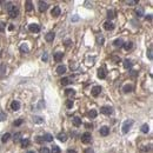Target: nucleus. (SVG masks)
Returning <instances> with one entry per match:
<instances>
[{
    "instance_id": "9d476101",
    "label": "nucleus",
    "mask_w": 153,
    "mask_h": 153,
    "mask_svg": "<svg viewBox=\"0 0 153 153\" xmlns=\"http://www.w3.org/2000/svg\"><path fill=\"white\" fill-rule=\"evenodd\" d=\"M54 38H55V34H54L53 32H48V33L45 36L46 41H48V43H52L54 40Z\"/></svg>"
},
{
    "instance_id": "f704fd0d",
    "label": "nucleus",
    "mask_w": 153,
    "mask_h": 153,
    "mask_svg": "<svg viewBox=\"0 0 153 153\" xmlns=\"http://www.w3.org/2000/svg\"><path fill=\"white\" fill-rule=\"evenodd\" d=\"M22 123H24V119H21V118H20V119H18V120H15V121H14V126H20Z\"/></svg>"
},
{
    "instance_id": "a878e982",
    "label": "nucleus",
    "mask_w": 153,
    "mask_h": 153,
    "mask_svg": "<svg viewBox=\"0 0 153 153\" xmlns=\"http://www.w3.org/2000/svg\"><path fill=\"white\" fill-rule=\"evenodd\" d=\"M124 48H125V50H126V51H130V50H131V48H132V43H131V41H127V43H124Z\"/></svg>"
},
{
    "instance_id": "b1692460",
    "label": "nucleus",
    "mask_w": 153,
    "mask_h": 153,
    "mask_svg": "<svg viewBox=\"0 0 153 153\" xmlns=\"http://www.w3.org/2000/svg\"><path fill=\"white\" fill-rule=\"evenodd\" d=\"M132 65H133V64H132L131 60H128V59H125V60H124V67H125V68H131Z\"/></svg>"
},
{
    "instance_id": "4468645a",
    "label": "nucleus",
    "mask_w": 153,
    "mask_h": 153,
    "mask_svg": "<svg viewBox=\"0 0 153 153\" xmlns=\"http://www.w3.org/2000/svg\"><path fill=\"white\" fill-rule=\"evenodd\" d=\"M72 124L74 125L75 127H78V126H80L81 125V119L79 117H74L72 119Z\"/></svg>"
},
{
    "instance_id": "aec40b11",
    "label": "nucleus",
    "mask_w": 153,
    "mask_h": 153,
    "mask_svg": "<svg viewBox=\"0 0 153 153\" xmlns=\"http://www.w3.org/2000/svg\"><path fill=\"white\" fill-rule=\"evenodd\" d=\"M57 138H58L60 141H63V143H65V141L67 140V135H66V133H59Z\"/></svg>"
},
{
    "instance_id": "79ce46f5",
    "label": "nucleus",
    "mask_w": 153,
    "mask_h": 153,
    "mask_svg": "<svg viewBox=\"0 0 153 153\" xmlns=\"http://www.w3.org/2000/svg\"><path fill=\"white\" fill-rule=\"evenodd\" d=\"M5 27H6V25L4 22H0V32H4L5 31Z\"/></svg>"
},
{
    "instance_id": "bb28decb",
    "label": "nucleus",
    "mask_w": 153,
    "mask_h": 153,
    "mask_svg": "<svg viewBox=\"0 0 153 153\" xmlns=\"http://www.w3.org/2000/svg\"><path fill=\"white\" fill-rule=\"evenodd\" d=\"M25 6H26V11H32L33 9V4L31 2V1H26V4H25Z\"/></svg>"
},
{
    "instance_id": "c03bdc74",
    "label": "nucleus",
    "mask_w": 153,
    "mask_h": 153,
    "mask_svg": "<svg viewBox=\"0 0 153 153\" xmlns=\"http://www.w3.org/2000/svg\"><path fill=\"white\" fill-rule=\"evenodd\" d=\"M127 5H137L138 2L137 1H134V0H130V1H126Z\"/></svg>"
},
{
    "instance_id": "603ef678",
    "label": "nucleus",
    "mask_w": 153,
    "mask_h": 153,
    "mask_svg": "<svg viewBox=\"0 0 153 153\" xmlns=\"http://www.w3.org/2000/svg\"><path fill=\"white\" fill-rule=\"evenodd\" d=\"M78 19H79V18H78V17H74V18L72 19V21H77V20H78Z\"/></svg>"
},
{
    "instance_id": "5701e85b",
    "label": "nucleus",
    "mask_w": 153,
    "mask_h": 153,
    "mask_svg": "<svg viewBox=\"0 0 153 153\" xmlns=\"http://www.w3.org/2000/svg\"><path fill=\"white\" fill-rule=\"evenodd\" d=\"M113 45L116 46V47H123V45H124V41H123L121 39H117V40H114Z\"/></svg>"
},
{
    "instance_id": "5fc2aeb1",
    "label": "nucleus",
    "mask_w": 153,
    "mask_h": 153,
    "mask_svg": "<svg viewBox=\"0 0 153 153\" xmlns=\"http://www.w3.org/2000/svg\"><path fill=\"white\" fill-rule=\"evenodd\" d=\"M27 153H36V152H34V151H28Z\"/></svg>"
},
{
    "instance_id": "e433bc0d",
    "label": "nucleus",
    "mask_w": 153,
    "mask_h": 153,
    "mask_svg": "<svg viewBox=\"0 0 153 153\" xmlns=\"http://www.w3.org/2000/svg\"><path fill=\"white\" fill-rule=\"evenodd\" d=\"M66 107L67 108L73 107V100H67V101H66Z\"/></svg>"
},
{
    "instance_id": "58836bf2",
    "label": "nucleus",
    "mask_w": 153,
    "mask_h": 153,
    "mask_svg": "<svg viewBox=\"0 0 153 153\" xmlns=\"http://www.w3.org/2000/svg\"><path fill=\"white\" fill-rule=\"evenodd\" d=\"M36 141L38 143V144H41L44 140H43V137H36Z\"/></svg>"
},
{
    "instance_id": "423d86ee",
    "label": "nucleus",
    "mask_w": 153,
    "mask_h": 153,
    "mask_svg": "<svg viewBox=\"0 0 153 153\" xmlns=\"http://www.w3.org/2000/svg\"><path fill=\"white\" fill-rule=\"evenodd\" d=\"M48 8V4L46 2V1H39V11L40 12H45L46 9Z\"/></svg>"
},
{
    "instance_id": "f03ea898",
    "label": "nucleus",
    "mask_w": 153,
    "mask_h": 153,
    "mask_svg": "<svg viewBox=\"0 0 153 153\" xmlns=\"http://www.w3.org/2000/svg\"><path fill=\"white\" fill-rule=\"evenodd\" d=\"M132 125H133V120H126V121H124V124H123V133L126 134L127 132L130 131V128L132 127Z\"/></svg>"
},
{
    "instance_id": "c85d7f7f",
    "label": "nucleus",
    "mask_w": 153,
    "mask_h": 153,
    "mask_svg": "<svg viewBox=\"0 0 153 153\" xmlns=\"http://www.w3.org/2000/svg\"><path fill=\"white\" fill-rule=\"evenodd\" d=\"M148 131H150V127L147 124H144L143 126H141V132L143 133H148Z\"/></svg>"
},
{
    "instance_id": "7ed1b4c3",
    "label": "nucleus",
    "mask_w": 153,
    "mask_h": 153,
    "mask_svg": "<svg viewBox=\"0 0 153 153\" xmlns=\"http://www.w3.org/2000/svg\"><path fill=\"white\" fill-rule=\"evenodd\" d=\"M81 141L84 144H90L92 141V135H91L90 132H85V133L81 134Z\"/></svg>"
},
{
    "instance_id": "c9c22d12",
    "label": "nucleus",
    "mask_w": 153,
    "mask_h": 153,
    "mask_svg": "<svg viewBox=\"0 0 153 153\" xmlns=\"http://www.w3.org/2000/svg\"><path fill=\"white\" fill-rule=\"evenodd\" d=\"M147 57H148V59H150V60H152V59H153V55H152V47H150V48H148V51H147Z\"/></svg>"
},
{
    "instance_id": "a211bd4d",
    "label": "nucleus",
    "mask_w": 153,
    "mask_h": 153,
    "mask_svg": "<svg viewBox=\"0 0 153 153\" xmlns=\"http://www.w3.org/2000/svg\"><path fill=\"white\" fill-rule=\"evenodd\" d=\"M43 140H44V141H47V143H51V141L53 140V137H52V134H50V133H46V134H44V137H43Z\"/></svg>"
},
{
    "instance_id": "37998d69",
    "label": "nucleus",
    "mask_w": 153,
    "mask_h": 153,
    "mask_svg": "<svg viewBox=\"0 0 153 153\" xmlns=\"http://www.w3.org/2000/svg\"><path fill=\"white\" fill-rule=\"evenodd\" d=\"M40 153H50V150H48L47 147H43L41 151H40Z\"/></svg>"
},
{
    "instance_id": "1a4fd4ad",
    "label": "nucleus",
    "mask_w": 153,
    "mask_h": 153,
    "mask_svg": "<svg viewBox=\"0 0 153 153\" xmlns=\"http://www.w3.org/2000/svg\"><path fill=\"white\" fill-rule=\"evenodd\" d=\"M60 13H61V9H60L59 6H54L53 9H52V12H51V14H52L53 17H59Z\"/></svg>"
},
{
    "instance_id": "4be33fe9",
    "label": "nucleus",
    "mask_w": 153,
    "mask_h": 153,
    "mask_svg": "<svg viewBox=\"0 0 153 153\" xmlns=\"http://www.w3.org/2000/svg\"><path fill=\"white\" fill-rule=\"evenodd\" d=\"M33 121H34L36 124H43V123H44V119L41 117H39V116H34V117H33Z\"/></svg>"
},
{
    "instance_id": "473e14b6",
    "label": "nucleus",
    "mask_w": 153,
    "mask_h": 153,
    "mask_svg": "<svg viewBox=\"0 0 153 153\" xmlns=\"http://www.w3.org/2000/svg\"><path fill=\"white\" fill-rule=\"evenodd\" d=\"M28 145H29L28 139H21V147H27Z\"/></svg>"
},
{
    "instance_id": "3c124183",
    "label": "nucleus",
    "mask_w": 153,
    "mask_h": 153,
    "mask_svg": "<svg viewBox=\"0 0 153 153\" xmlns=\"http://www.w3.org/2000/svg\"><path fill=\"white\" fill-rule=\"evenodd\" d=\"M70 44H71V40H70V39L65 41V45H70Z\"/></svg>"
},
{
    "instance_id": "de8ad7c7",
    "label": "nucleus",
    "mask_w": 153,
    "mask_h": 153,
    "mask_svg": "<svg viewBox=\"0 0 153 153\" xmlns=\"http://www.w3.org/2000/svg\"><path fill=\"white\" fill-rule=\"evenodd\" d=\"M113 60H114L116 63H119V61H120V58H118V57H113Z\"/></svg>"
},
{
    "instance_id": "f257e3e1",
    "label": "nucleus",
    "mask_w": 153,
    "mask_h": 153,
    "mask_svg": "<svg viewBox=\"0 0 153 153\" xmlns=\"http://www.w3.org/2000/svg\"><path fill=\"white\" fill-rule=\"evenodd\" d=\"M7 6H6V9H7V12H8V15L11 18H17L19 15V8L17 6H14V5H12L11 2H7L6 4Z\"/></svg>"
},
{
    "instance_id": "72a5a7b5",
    "label": "nucleus",
    "mask_w": 153,
    "mask_h": 153,
    "mask_svg": "<svg viewBox=\"0 0 153 153\" xmlns=\"http://www.w3.org/2000/svg\"><path fill=\"white\" fill-rule=\"evenodd\" d=\"M20 50H21V52H25V53H27V52L29 51V48H28L25 44H22V45L20 46Z\"/></svg>"
},
{
    "instance_id": "c756f323",
    "label": "nucleus",
    "mask_w": 153,
    "mask_h": 153,
    "mask_svg": "<svg viewBox=\"0 0 153 153\" xmlns=\"http://www.w3.org/2000/svg\"><path fill=\"white\" fill-rule=\"evenodd\" d=\"M50 153H60V147H59V146H57V145H54Z\"/></svg>"
},
{
    "instance_id": "9b49d317",
    "label": "nucleus",
    "mask_w": 153,
    "mask_h": 153,
    "mask_svg": "<svg viewBox=\"0 0 153 153\" xmlns=\"http://www.w3.org/2000/svg\"><path fill=\"white\" fill-rule=\"evenodd\" d=\"M63 57H64L63 52H57V53H54V60H55L57 63H60V61L63 60Z\"/></svg>"
},
{
    "instance_id": "4c0bfd02",
    "label": "nucleus",
    "mask_w": 153,
    "mask_h": 153,
    "mask_svg": "<svg viewBox=\"0 0 153 153\" xmlns=\"http://www.w3.org/2000/svg\"><path fill=\"white\" fill-rule=\"evenodd\" d=\"M107 17H108V19H112V18H114L116 15H114V12L111 9V11H108V13H107Z\"/></svg>"
},
{
    "instance_id": "cd10ccee",
    "label": "nucleus",
    "mask_w": 153,
    "mask_h": 153,
    "mask_svg": "<svg viewBox=\"0 0 153 153\" xmlns=\"http://www.w3.org/2000/svg\"><path fill=\"white\" fill-rule=\"evenodd\" d=\"M9 138H11V134L9 133H5V134L2 135V138H1V141L2 143H6V141H8Z\"/></svg>"
},
{
    "instance_id": "7c9ffc66",
    "label": "nucleus",
    "mask_w": 153,
    "mask_h": 153,
    "mask_svg": "<svg viewBox=\"0 0 153 153\" xmlns=\"http://www.w3.org/2000/svg\"><path fill=\"white\" fill-rule=\"evenodd\" d=\"M97 114H98V113H97V111H95V109H91L90 112H88V117L92 118V119L97 117Z\"/></svg>"
},
{
    "instance_id": "39448f33",
    "label": "nucleus",
    "mask_w": 153,
    "mask_h": 153,
    "mask_svg": "<svg viewBox=\"0 0 153 153\" xmlns=\"http://www.w3.org/2000/svg\"><path fill=\"white\" fill-rule=\"evenodd\" d=\"M28 29H29L31 32L38 33V32H40V26H39L38 24H31V25H28Z\"/></svg>"
},
{
    "instance_id": "6e6552de",
    "label": "nucleus",
    "mask_w": 153,
    "mask_h": 153,
    "mask_svg": "<svg viewBox=\"0 0 153 153\" xmlns=\"http://www.w3.org/2000/svg\"><path fill=\"white\" fill-rule=\"evenodd\" d=\"M109 134V127L107 126H102L100 128V135H102V137H107Z\"/></svg>"
},
{
    "instance_id": "393cba45",
    "label": "nucleus",
    "mask_w": 153,
    "mask_h": 153,
    "mask_svg": "<svg viewBox=\"0 0 153 153\" xmlns=\"http://www.w3.org/2000/svg\"><path fill=\"white\" fill-rule=\"evenodd\" d=\"M135 14H137L139 18L143 17V15H144V8H143V7H138L137 11H135Z\"/></svg>"
},
{
    "instance_id": "a18cd8bd",
    "label": "nucleus",
    "mask_w": 153,
    "mask_h": 153,
    "mask_svg": "<svg viewBox=\"0 0 153 153\" xmlns=\"http://www.w3.org/2000/svg\"><path fill=\"white\" fill-rule=\"evenodd\" d=\"M85 153H94V151H93L92 148H86V150H85Z\"/></svg>"
},
{
    "instance_id": "8fccbe9b",
    "label": "nucleus",
    "mask_w": 153,
    "mask_h": 153,
    "mask_svg": "<svg viewBox=\"0 0 153 153\" xmlns=\"http://www.w3.org/2000/svg\"><path fill=\"white\" fill-rule=\"evenodd\" d=\"M67 153H77V151H75V150H68Z\"/></svg>"
},
{
    "instance_id": "2eb2a0df",
    "label": "nucleus",
    "mask_w": 153,
    "mask_h": 153,
    "mask_svg": "<svg viewBox=\"0 0 153 153\" xmlns=\"http://www.w3.org/2000/svg\"><path fill=\"white\" fill-rule=\"evenodd\" d=\"M57 73H58V74H64V73H66V66L59 65V66L57 67Z\"/></svg>"
},
{
    "instance_id": "6e6d98bb",
    "label": "nucleus",
    "mask_w": 153,
    "mask_h": 153,
    "mask_svg": "<svg viewBox=\"0 0 153 153\" xmlns=\"http://www.w3.org/2000/svg\"><path fill=\"white\" fill-rule=\"evenodd\" d=\"M0 55H1V53H0Z\"/></svg>"
},
{
    "instance_id": "f3484780",
    "label": "nucleus",
    "mask_w": 153,
    "mask_h": 153,
    "mask_svg": "<svg viewBox=\"0 0 153 153\" xmlns=\"http://www.w3.org/2000/svg\"><path fill=\"white\" fill-rule=\"evenodd\" d=\"M98 78H100V79H105L106 78V72H105L104 68H99L98 70Z\"/></svg>"
},
{
    "instance_id": "f8f14e48",
    "label": "nucleus",
    "mask_w": 153,
    "mask_h": 153,
    "mask_svg": "<svg viewBox=\"0 0 153 153\" xmlns=\"http://www.w3.org/2000/svg\"><path fill=\"white\" fill-rule=\"evenodd\" d=\"M11 108H12L13 111H18V109H20V102L17 101V100L12 101V104H11Z\"/></svg>"
},
{
    "instance_id": "09e8293b",
    "label": "nucleus",
    "mask_w": 153,
    "mask_h": 153,
    "mask_svg": "<svg viewBox=\"0 0 153 153\" xmlns=\"http://www.w3.org/2000/svg\"><path fill=\"white\" fill-rule=\"evenodd\" d=\"M146 19L151 21V20H152V14H148V15H146Z\"/></svg>"
},
{
    "instance_id": "ddd939ff",
    "label": "nucleus",
    "mask_w": 153,
    "mask_h": 153,
    "mask_svg": "<svg viewBox=\"0 0 153 153\" xmlns=\"http://www.w3.org/2000/svg\"><path fill=\"white\" fill-rule=\"evenodd\" d=\"M104 28H105L106 31H111V29L114 28V25H113L111 21H105V22H104Z\"/></svg>"
},
{
    "instance_id": "2f4dec72",
    "label": "nucleus",
    "mask_w": 153,
    "mask_h": 153,
    "mask_svg": "<svg viewBox=\"0 0 153 153\" xmlns=\"http://www.w3.org/2000/svg\"><path fill=\"white\" fill-rule=\"evenodd\" d=\"M20 137H21V133H20V132H18V133H15V134L13 135V141H14V143H17V141H19V140H20Z\"/></svg>"
},
{
    "instance_id": "dca6fc26",
    "label": "nucleus",
    "mask_w": 153,
    "mask_h": 153,
    "mask_svg": "<svg viewBox=\"0 0 153 153\" xmlns=\"http://www.w3.org/2000/svg\"><path fill=\"white\" fill-rule=\"evenodd\" d=\"M65 94H66L68 98H72V97L75 95V91L73 90V88H68V90L65 91Z\"/></svg>"
},
{
    "instance_id": "412c9836",
    "label": "nucleus",
    "mask_w": 153,
    "mask_h": 153,
    "mask_svg": "<svg viewBox=\"0 0 153 153\" xmlns=\"http://www.w3.org/2000/svg\"><path fill=\"white\" fill-rule=\"evenodd\" d=\"M72 81H71V79L70 78H63L61 80H60V84L63 85V86H67L68 84H71Z\"/></svg>"
},
{
    "instance_id": "6ab92c4d",
    "label": "nucleus",
    "mask_w": 153,
    "mask_h": 153,
    "mask_svg": "<svg viewBox=\"0 0 153 153\" xmlns=\"http://www.w3.org/2000/svg\"><path fill=\"white\" fill-rule=\"evenodd\" d=\"M123 91H124L125 93H130V92H132V91H133V86H132V85H130V84H127V85H125V86L123 87Z\"/></svg>"
},
{
    "instance_id": "0eeeda50",
    "label": "nucleus",
    "mask_w": 153,
    "mask_h": 153,
    "mask_svg": "<svg viewBox=\"0 0 153 153\" xmlns=\"http://www.w3.org/2000/svg\"><path fill=\"white\" fill-rule=\"evenodd\" d=\"M100 92H101V87L100 86H94L92 91H91V94L93 95V97H98L100 94Z\"/></svg>"
},
{
    "instance_id": "ea45409f",
    "label": "nucleus",
    "mask_w": 153,
    "mask_h": 153,
    "mask_svg": "<svg viewBox=\"0 0 153 153\" xmlns=\"http://www.w3.org/2000/svg\"><path fill=\"white\" fill-rule=\"evenodd\" d=\"M145 148H141V151L143 152H148V151H151V146H144Z\"/></svg>"
},
{
    "instance_id": "864d4df0",
    "label": "nucleus",
    "mask_w": 153,
    "mask_h": 153,
    "mask_svg": "<svg viewBox=\"0 0 153 153\" xmlns=\"http://www.w3.org/2000/svg\"><path fill=\"white\" fill-rule=\"evenodd\" d=\"M8 29H9V31H12V29H13V26H12V25H9V26H8Z\"/></svg>"
},
{
    "instance_id": "a19ab883",
    "label": "nucleus",
    "mask_w": 153,
    "mask_h": 153,
    "mask_svg": "<svg viewBox=\"0 0 153 153\" xmlns=\"http://www.w3.org/2000/svg\"><path fill=\"white\" fill-rule=\"evenodd\" d=\"M5 119H6V114L2 113V112H0V121H2V120H5Z\"/></svg>"
},
{
    "instance_id": "20e7f679",
    "label": "nucleus",
    "mask_w": 153,
    "mask_h": 153,
    "mask_svg": "<svg viewBox=\"0 0 153 153\" xmlns=\"http://www.w3.org/2000/svg\"><path fill=\"white\" fill-rule=\"evenodd\" d=\"M100 112L102 114H105V116H109V114H112L113 109H112V107H109V106H102V107L100 108Z\"/></svg>"
},
{
    "instance_id": "49530a36",
    "label": "nucleus",
    "mask_w": 153,
    "mask_h": 153,
    "mask_svg": "<svg viewBox=\"0 0 153 153\" xmlns=\"http://www.w3.org/2000/svg\"><path fill=\"white\" fill-rule=\"evenodd\" d=\"M43 60H44V61H47V60H48V57H47V54H44V55H43Z\"/></svg>"
}]
</instances>
